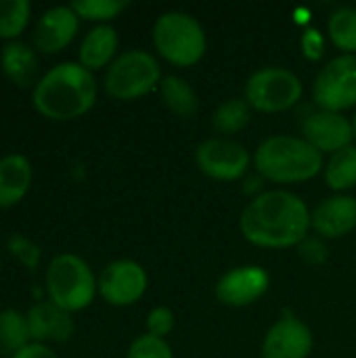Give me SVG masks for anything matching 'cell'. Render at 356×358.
<instances>
[{
    "label": "cell",
    "instance_id": "6da1fadb",
    "mask_svg": "<svg viewBox=\"0 0 356 358\" xmlns=\"http://www.w3.org/2000/svg\"><path fill=\"white\" fill-rule=\"evenodd\" d=\"M241 235L258 248H298L311 231V210L302 197L285 189L256 195L241 212Z\"/></svg>",
    "mask_w": 356,
    "mask_h": 358
},
{
    "label": "cell",
    "instance_id": "7a4b0ae2",
    "mask_svg": "<svg viewBox=\"0 0 356 358\" xmlns=\"http://www.w3.org/2000/svg\"><path fill=\"white\" fill-rule=\"evenodd\" d=\"M99 94L92 71L78 61H63L42 73L31 90L34 107L52 122H69L88 113Z\"/></svg>",
    "mask_w": 356,
    "mask_h": 358
},
{
    "label": "cell",
    "instance_id": "3957f363",
    "mask_svg": "<svg viewBox=\"0 0 356 358\" xmlns=\"http://www.w3.org/2000/svg\"><path fill=\"white\" fill-rule=\"evenodd\" d=\"M254 166L264 180L277 185L311 180L325 168L323 153L302 136L292 134H273L264 138L254 153Z\"/></svg>",
    "mask_w": 356,
    "mask_h": 358
},
{
    "label": "cell",
    "instance_id": "277c9868",
    "mask_svg": "<svg viewBox=\"0 0 356 358\" xmlns=\"http://www.w3.org/2000/svg\"><path fill=\"white\" fill-rule=\"evenodd\" d=\"M44 289L52 304L67 313L84 310L99 294V279L90 264L78 254H57L44 275Z\"/></svg>",
    "mask_w": 356,
    "mask_h": 358
},
{
    "label": "cell",
    "instance_id": "5b68a950",
    "mask_svg": "<svg viewBox=\"0 0 356 358\" xmlns=\"http://www.w3.org/2000/svg\"><path fill=\"white\" fill-rule=\"evenodd\" d=\"M155 50L176 67H191L199 63L208 48L206 29L197 17L185 10H166L153 23Z\"/></svg>",
    "mask_w": 356,
    "mask_h": 358
},
{
    "label": "cell",
    "instance_id": "8992f818",
    "mask_svg": "<svg viewBox=\"0 0 356 358\" xmlns=\"http://www.w3.org/2000/svg\"><path fill=\"white\" fill-rule=\"evenodd\" d=\"M162 82L159 61L143 48H130L115 57L105 69L103 88L111 99L134 101L149 94Z\"/></svg>",
    "mask_w": 356,
    "mask_h": 358
},
{
    "label": "cell",
    "instance_id": "52a82bcc",
    "mask_svg": "<svg viewBox=\"0 0 356 358\" xmlns=\"http://www.w3.org/2000/svg\"><path fill=\"white\" fill-rule=\"evenodd\" d=\"M245 101L262 113H281L300 103L302 80L287 67L271 65L256 69L245 82Z\"/></svg>",
    "mask_w": 356,
    "mask_h": 358
},
{
    "label": "cell",
    "instance_id": "ba28073f",
    "mask_svg": "<svg viewBox=\"0 0 356 358\" xmlns=\"http://www.w3.org/2000/svg\"><path fill=\"white\" fill-rule=\"evenodd\" d=\"M313 101L317 109L338 111L356 105V55H338L327 61L315 82Z\"/></svg>",
    "mask_w": 356,
    "mask_h": 358
},
{
    "label": "cell",
    "instance_id": "9c48e42d",
    "mask_svg": "<svg viewBox=\"0 0 356 358\" xmlns=\"http://www.w3.org/2000/svg\"><path fill=\"white\" fill-rule=\"evenodd\" d=\"M195 164L206 176H210L214 180L231 182V180L241 178L248 172V168L252 164V155L235 138L212 136L197 145Z\"/></svg>",
    "mask_w": 356,
    "mask_h": 358
},
{
    "label": "cell",
    "instance_id": "30bf717a",
    "mask_svg": "<svg viewBox=\"0 0 356 358\" xmlns=\"http://www.w3.org/2000/svg\"><path fill=\"white\" fill-rule=\"evenodd\" d=\"M147 285L145 268L130 258L109 262L99 275V294L111 306H132L145 296Z\"/></svg>",
    "mask_w": 356,
    "mask_h": 358
},
{
    "label": "cell",
    "instance_id": "8fae6325",
    "mask_svg": "<svg viewBox=\"0 0 356 358\" xmlns=\"http://www.w3.org/2000/svg\"><path fill=\"white\" fill-rule=\"evenodd\" d=\"M315 340L313 331L294 313L285 310L266 331L260 358H308Z\"/></svg>",
    "mask_w": 356,
    "mask_h": 358
},
{
    "label": "cell",
    "instance_id": "7c38bea8",
    "mask_svg": "<svg viewBox=\"0 0 356 358\" xmlns=\"http://www.w3.org/2000/svg\"><path fill=\"white\" fill-rule=\"evenodd\" d=\"M302 138L321 153H338L353 145V120L338 111L313 109L302 122Z\"/></svg>",
    "mask_w": 356,
    "mask_h": 358
},
{
    "label": "cell",
    "instance_id": "4fadbf2b",
    "mask_svg": "<svg viewBox=\"0 0 356 358\" xmlns=\"http://www.w3.org/2000/svg\"><path fill=\"white\" fill-rule=\"evenodd\" d=\"M271 285V275L258 264L227 271L216 283V298L231 308H243L260 300Z\"/></svg>",
    "mask_w": 356,
    "mask_h": 358
},
{
    "label": "cell",
    "instance_id": "5bb4252c",
    "mask_svg": "<svg viewBox=\"0 0 356 358\" xmlns=\"http://www.w3.org/2000/svg\"><path fill=\"white\" fill-rule=\"evenodd\" d=\"M80 29V17L71 4L46 8L34 27V48L44 55H57L71 44Z\"/></svg>",
    "mask_w": 356,
    "mask_h": 358
},
{
    "label": "cell",
    "instance_id": "9a60e30c",
    "mask_svg": "<svg viewBox=\"0 0 356 358\" xmlns=\"http://www.w3.org/2000/svg\"><path fill=\"white\" fill-rule=\"evenodd\" d=\"M25 317H27L31 342H38V344H48V342L65 344L76 331V323L71 319V313L59 308L50 300L36 302L25 313Z\"/></svg>",
    "mask_w": 356,
    "mask_h": 358
},
{
    "label": "cell",
    "instance_id": "2e32d148",
    "mask_svg": "<svg viewBox=\"0 0 356 358\" xmlns=\"http://www.w3.org/2000/svg\"><path fill=\"white\" fill-rule=\"evenodd\" d=\"M356 199L350 195H332L311 212V229L321 239H338L355 231Z\"/></svg>",
    "mask_w": 356,
    "mask_h": 358
},
{
    "label": "cell",
    "instance_id": "e0dca14e",
    "mask_svg": "<svg viewBox=\"0 0 356 358\" xmlns=\"http://www.w3.org/2000/svg\"><path fill=\"white\" fill-rule=\"evenodd\" d=\"M0 67L2 73L17 88H31L38 84L40 76V59L34 46L21 40L6 42L0 50Z\"/></svg>",
    "mask_w": 356,
    "mask_h": 358
},
{
    "label": "cell",
    "instance_id": "ac0fdd59",
    "mask_svg": "<svg viewBox=\"0 0 356 358\" xmlns=\"http://www.w3.org/2000/svg\"><path fill=\"white\" fill-rule=\"evenodd\" d=\"M118 46H120V36L113 25L109 23L94 25L80 42L78 63L84 65L88 71H97L103 67L107 69L118 57Z\"/></svg>",
    "mask_w": 356,
    "mask_h": 358
},
{
    "label": "cell",
    "instance_id": "d6986e66",
    "mask_svg": "<svg viewBox=\"0 0 356 358\" xmlns=\"http://www.w3.org/2000/svg\"><path fill=\"white\" fill-rule=\"evenodd\" d=\"M34 178L31 164L21 153H8L0 157V208L17 206L29 191Z\"/></svg>",
    "mask_w": 356,
    "mask_h": 358
},
{
    "label": "cell",
    "instance_id": "ffe728a7",
    "mask_svg": "<svg viewBox=\"0 0 356 358\" xmlns=\"http://www.w3.org/2000/svg\"><path fill=\"white\" fill-rule=\"evenodd\" d=\"M159 94L164 105L178 117L191 120L199 111V96L195 88L180 76H164L159 82Z\"/></svg>",
    "mask_w": 356,
    "mask_h": 358
},
{
    "label": "cell",
    "instance_id": "44dd1931",
    "mask_svg": "<svg viewBox=\"0 0 356 358\" xmlns=\"http://www.w3.org/2000/svg\"><path fill=\"white\" fill-rule=\"evenodd\" d=\"M323 176L329 189L334 191H348L356 187V147H344L329 157L323 168Z\"/></svg>",
    "mask_w": 356,
    "mask_h": 358
},
{
    "label": "cell",
    "instance_id": "7402d4cb",
    "mask_svg": "<svg viewBox=\"0 0 356 358\" xmlns=\"http://www.w3.org/2000/svg\"><path fill=\"white\" fill-rule=\"evenodd\" d=\"M252 120V107L245 99L233 96L220 103L212 115V126L218 134H237Z\"/></svg>",
    "mask_w": 356,
    "mask_h": 358
},
{
    "label": "cell",
    "instance_id": "603a6c76",
    "mask_svg": "<svg viewBox=\"0 0 356 358\" xmlns=\"http://www.w3.org/2000/svg\"><path fill=\"white\" fill-rule=\"evenodd\" d=\"M327 34L342 55H356V6H338L329 15Z\"/></svg>",
    "mask_w": 356,
    "mask_h": 358
},
{
    "label": "cell",
    "instance_id": "cb8c5ba5",
    "mask_svg": "<svg viewBox=\"0 0 356 358\" xmlns=\"http://www.w3.org/2000/svg\"><path fill=\"white\" fill-rule=\"evenodd\" d=\"M31 342L27 317L15 308L0 310V348L10 357Z\"/></svg>",
    "mask_w": 356,
    "mask_h": 358
},
{
    "label": "cell",
    "instance_id": "d4e9b609",
    "mask_svg": "<svg viewBox=\"0 0 356 358\" xmlns=\"http://www.w3.org/2000/svg\"><path fill=\"white\" fill-rule=\"evenodd\" d=\"M31 17L29 0H0V38L6 42L17 40Z\"/></svg>",
    "mask_w": 356,
    "mask_h": 358
},
{
    "label": "cell",
    "instance_id": "484cf974",
    "mask_svg": "<svg viewBox=\"0 0 356 358\" xmlns=\"http://www.w3.org/2000/svg\"><path fill=\"white\" fill-rule=\"evenodd\" d=\"M126 6L128 0H73L71 2V8L78 13L80 19L99 21V25L115 19Z\"/></svg>",
    "mask_w": 356,
    "mask_h": 358
},
{
    "label": "cell",
    "instance_id": "4316f807",
    "mask_svg": "<svg viewBox=\"0 0 356 358\" xmlns=\"http://www.w3.org/2000/svg\"><path fill=\"white\" fill-rule=\"evenodd\" d=\"M126 358H174L170 344L164 338L143 334L128 346Z\"/></svg>",
    "mask_w": 356,
    "mask_h": 358
},
{
    "label": "cell",
    "instance_id": "83f0119b",
    "mask_svg": "<svg viewBox=\"0 0 356 358\" xmlns=\"http://www.w3.org/2000/svg\"><path fill=\"white\" fill-rule=\"evenodd\" d=\"M6 250L10 252V256H15V258H17L25 268H29V271L38 268V264H40V260H42L40 248H38L31 239L23 237L21 233L8 235V239H6Z\"/></svg>",
    "mask_w": 356,
    "mask_h": 358
},
{
    "label": "cell",
    "instance_id": "f1b7e54d",
    "mask_svg": "<svg viewBox=\"0 0 356 358\" xmlns=\"http://www.w3.org/2000/svg\"><path fill=\"white\" fill-rule=\"evenodd\" d=\"M147 334L155 336V338H164L174 329V313L168 306H155L149 315H147Z\"/></svg>",
    "mask_w": 356,
    "mask_h": 358
},
{
    "label": "cell",
    "instance_id": "f546056e",
    "mask_svg": "<svg viewBox=\"0 0 356 358\" xmlns=\"http://www.w3.org/2000/svg\"><path fill=\"white\" fill-rule=\"evenodd\" d=\"M298 256L311 264V266H317V264H323L327 260V245L321 237H306L300 245H298Z\"/></svg>",
    "mask_w": 356,
    "mask_h": 358
},
{
    "label": "cell",
    "instance_id": "4dcf8cb0",
    "mask_svg": "<svg viewBox=\"0 0 356 358\" xmlns=\"http://www.w3.org/2000/svg\"><path fill=\"white\" fill-rule=\"evenodd\" d=\"M302 52L311 61H319L323 57V52H325V40H323V36H321L319 29L311 27V29L304 31V36H302Z\"/></svg>",
    "mask_w": 356,
    "mask_h": 358
},
{
    "label": "cell",
    "instance_id": "1f68e13d",
    "mask_svg": "<svg viewBox=\"0 0 356 358\" xmlns=\"http://www.w3.org/2000/svg\"><path fill=\"white\" fill-rule=\"evenodd\" d=\"M10 358H59V355L50 346H46V344L29 342L25 348H21L19 352H15Z\"/></svg>",
    "mask_w": 356,
    "mask_h": 358
},
{
    "label": "cell",
    "instance_id": "d6a6232c",
    "mask_svg": "<svg viewBox=\"0 0 356 358\" xmlns=\"http://www.w3.org/2000/svg\"><path fill=\"white\" fill-rule=\"evenodd\" d=\"M353 128H355V138H356V109H355V117H353Z\"/></svg>",
    "mask_w": 356,
    "mask_h": 358
},
{
    "label": "cell",
    "instance_id": "836d02e7",
    "mask_svg": "<svg viewBox=\"0 0 356 358\" xmlns=\"http://www.w3.org/2000/svg\"><path fill=\"white\" fill-rule=\"evenodd\" d=\"M0 271H2V258H0Z\"/></svg>",
    "mask_w": 356,
    "mask_h": 358
}]
</instances>
